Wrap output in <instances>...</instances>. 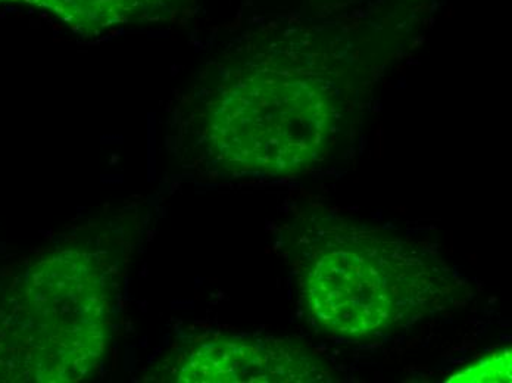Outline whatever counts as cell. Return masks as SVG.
<instances>
[{
    "mask_svg": "<svg viewBox=\"0 0 512 383\" xmlns=\"http://www.w3.org/2000/svg\"><path fill=\"white\" fill-rule=\"evenodd\" d=\"M448 274L421 249L379 232L334 230L304 269L309 316L321 332L371 342L407 328L449 292Z\"/></svg>",
    "mask_w": 512,
    "mask_h": 383,
    "instance_id": "1",
    "label": "cell"
},
{
    "mask_svg": "<svg viewBox=\"0 0 512 383\" xmlns=\"http://www.w3.org/2000/svg\"><path fill=\"white\" fill-rule=\"evenodd\" d=\"M339 121L330 87L293 71L259 68L224 84L205 111V142L233 173L295 176L329 151Z\"/></svg>",
    "mask_w": 512,
    "mask_h": 383,
    "instance_id": "2",
    "label": "cell"
},
{
    "mask_svg": "<svg viewBox=\"0 0 512 383\" xmlns=\"http://www.w3.org/2000/svg\"><path fill=\"white\" fill-rule=\"evenodd\" d=\"M308 351L286 342L220 341L199 348L184 366V382H307L321 376Z\"/></svg>",
    "mask_w": 512,
    "mask_h": 383,
    "instance_id": "3",
    "label": "cell"
},
{
    "mask_svg": "<svg viewBox=\"0 0 512 383\" xmlns=\"http://www.w3.org/2000/svg\"><path fill=\"white\" fill-rule=\"evenodd\" d=\"M177 0H42L65 23L83 33L143 23L168 14Z\"/></svg>",
    "mask_w": 512,
    "mask_h": 383,
    "instance_id": "4",
    "label": "cell"
},
{
    "mask_svg": "<svg viewBox=\"0 0 512 383\" xmlns=\"http://www.w3.org/2000/svg\"><path fill=\"white\" fill-rule=\"evenodd\" d=\"M448 382H511V351L504 350L483 358L480 363L452 376Z\"/></svg>",
    "mask_w": 512,
    "mask_h": 383,
    "instance_id": "5",
    "label": "cell"
}]
</instances>
